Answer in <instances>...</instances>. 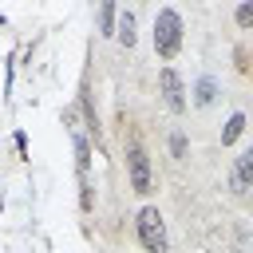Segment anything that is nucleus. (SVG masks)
<instances>
[{
	"instance_id": "obj_2",
	"label": "nucleus",
	"mask_w": 253,
	"mask_h": 253,
	"mask_svg": "<svg viewBox=\"0 0 253 253\" xmlns=\"http://www.w3.org/2000/svg\"><path fill=\"white\" fill-rule=\"evenodd\" d=\"M178 43H182V20H178V12H158V24H154V47H158V55H174L178 51Z\"/></svg>"
},
{
	"instance_id": "obj_4",
	"label": "nucleus",
	"mask_w": 253,
	"mask_h": 253,
	"mask_svg": "<svg viewBox=\"0 0 253 253\" xmlns=\"http://www.w3.org/2000/svg\"><path fill=\"white\" fill-rule=\"evenodd\" d=\"M249 178H253V150H241L237 154V166H233V190L245 194L249 190Z\"/></svg>"
},
{
	"instance_id": "obj_1",
	"label": "nucleus",
	"mask_w": 253,
	"mask_h": 253,
	"mask_svg": "<svg viewBox=\"0 0 253 253\" xmlns=\"http://www.w3.org/2000/svg\"><path fill=\"white\" fill-rule=\"evenodd\" d=\"M134 229H138V241H142L146 253H166V221H162V213H158L154 206L138 210Z\"/></svg>"
},
{
	"instance_id": "obj_3",
	"label": "nucleus",
	"mask_w": 253,
	"mask_h": 253,
	"mask_svg": "<svg viewBox=\"0 0 253 253\" xmlns=\"http://www.w3.org/2000/svg\"><path fill=\"white\" fill-rule=\"evenodd\" d=\"M126 170H130V190H134V194H150L154 174H150V158H146L142 146H130V150H126Z\"/></svg>"
},
{
	"instance_id": "obj_6",
	"label": "nucleus",
	"mask_w": 253,
	"mask_h": 253,
	"mask_svg": "<svg viewBox=\"0 0 253 253\" xmlns=\"http://www.w3.org/2000/svg\"><path fill=\"white\" fill-rule=\"evenodd\" d=\"M119 40H123L126 47L134 43V16H130V12H126V16H123V24H119Z\"/></svg>"
},
{
	"instance_id": "obj_8",
	"label": "nucleus",
	"mask_w": 253,
	"mask_h": 253,
	"mask_svg": "<svg viewBox=\"0 0 253 253\" xmlns=\"http://www.w3.org/2000/svg\"><path fill=\"white\" fill-rule=\"evenodd\" d=\"M213 91H217V83H213V79H202V83H198V103H202V107L213 103Z\"/></svg>"
},
{
	"instance_id": "obj_7",
	"label": "nucleus",
	"mask_w": 253,
	"mask_h": 253,
	"mask_svg": "<svg viewBox=\"0 0 253 253\" xmlns=\"http://www.w3.org/2000/svg\"><path fill=\"white\" fill-rule=\"evenodd\" d=\"M241 130H245V115H233V119H229V126H225V134H221V142H233Z\"/></svg>"
},
{
	"instance_id": "obj_5",
	"label": "nucleus",
	"mask_w": 253,
	"mask_h": 253,
	"mask_svg": "<svg viewBox=\"0 0 253 253\" xmlns=\"http://www.w3.org/2000/svg\"><path fill=\"white\" fill-rule=\"evenodd\" d=\"M162 91H166V103H170L174 111H182V107H186V99H182V79H178L170 67L162 71Z\"/></svg>"
},
{
	"instance_id": "obj_9",
	"label": "nucleus",
	"mask_w": 253,
	"mask_h": 253,
	"mask_svg": "<svg viewBox=\"0 0 253 253\" xmlns=\"http://www.w3.org/2000/svg\"><path fill=\"white\" fill-rule=\"evenodd\" d=\"M170 150H174V158H182V154H186V138L174 134V138H170Z\"/></svg>"
}]
</instances>
